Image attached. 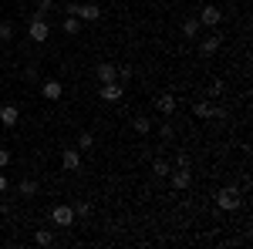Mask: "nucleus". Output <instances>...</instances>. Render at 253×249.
<instances>
[{
	"mask_svg": "<svg viewBox=\"0 0 253 249\" xmlns=\"http://www.w3.org/2000/svg\"><path fill=\"white\" fill-rule=\"evenodd\" d=\"M0 192H7V175L0 172Z\"/></svg>",
	"mask_w": 253,
	"mask_h": 249,
	"instance_id": "c85d7f7f",
	"label": "nucleus"
},
{
	"mask_svg": "<svg viewBox=\"0 0 253 249\" xmlns=\"http://www.w3.org/2000/svg\"><path fill=\"white\" fill-rule=\"evenodd\" d=\"M216 206H219V209H240V192L236 189H223L219 192V195H216Z\"/></svg>",
	"mask_w": 253,
	"mask_h": 249,
	"instance_id": "f03ea898",
	"label": "nucleus"
},
{
	"mask_svg": "<svg viewBox=\"0 0 253 249\" xmlns=\"http://www.w3.org/2000/svg\"><path fill=\"white\" fill-rule=\"evenodd\" d=\"M118 77H122V81H128V77H132V68H128V64H122V68H118Z\"/></svg>",
	"mask_w": 253,
	"mask_h": 249,
	"instance_id": "a878e982",
	"label": "nucleus"
},
{
	"mask_svg": "<svg viewBox=\"0 0 253 249\" xmlns=\"http://www.w3.org/2000/svg\"><path fill=\"white\" fill-rule=\"evenodd\" d=\"M78 31H81V20L75 17V14H68V17H64V34H71V37H75Z\"/></svg>",
	"mask_w": 253,
	"mask_h": 249,
	"instance_id": "2eb2a0df",
	"label": "nucleus"
},
{
	"mask_svg": "<svg viewBox=\"0 0 253 249\" xmlns=\"http://www.w3.org/2000/svg\"><path fill=\"white\" fill-rule=\"evenodd\" d=\"M193 111H196V118H213V108H210L206 101H196V105H193Z\"/></svg>",
	"mask_w": 253,
	"mask_h": 249,
	"instance_id": "f3484780",
	"label": "nucleus"
},
{
	"mask_svg": "<svg viewBox=\"0 0 253 249\" xmlns=\"http://www.w3.org/2000/svg\"><path fill=\"white\" fill-rule=\"evenodd\" d=\"M27 37L34 40V44H44V40L51 37V27L44 24V17H34V20H31V27H27Z\"/></svg>",
	"mask_w": 253,
	"mask_h": 249,
	"instance_id": "f257e3e1",
	"label": "nucleus"
},
{
	"mask_svg": "<svg viewBox=\"0 0 253 249\" xmlns=\"http://www.w3.org/2000/svg\"><path fill=\"white\" fill-rule=\"evenodd\" d=\"M61 165H64L68 172H78V169H81V155H78V148H68V152L61 155Z\"/></svg>",
	"mask_w": 253,
	"mask_h": 249,
	"instance_id": "6e6552de",
	"label": "nucleus"
},
{
	"mask_svg": "<svg viewBox=\"0 0 253 249\" xmlns=\"http://www.w3.org/2000/svg\"><path fill=\"white\" fill-rule=\"evenodd\" d=\"M199 34V20H186L182 24V37H196Z\"/></svg>",
	"mask_w": 253,
	"mask_h": 249,
	"instance_id": "6ab92c4d",
	"label": "nucleus"
},
{
	"mask_svg": "<svg viewBox=\"0 0 253 249\" xmlns=\"http://www.w3.org/2000/svg\"><path fill=\"white\" fill-rule=\"evenodd\" d=\"M152 172H156V175H169V162L156 158V162H152Z\"/></svg>",
	"mask_w": 253,
	"mask_h": 249,
	"instance_id": "aec40b11",
	"label": "nucleus"
},
{
	"mask_svg": "<svg viewBox=\"0 0 253 249\" xmlns=\"http://www.w3.org/2000/svg\"><path fill=\"white\" fill-rule=\"evenodd\" d=\"M17 121H20V111L14 105H3V108H0V125H3V128H17Z\"/></svg>",
	"mask_w": 253,
	"mask_h": 249,
	"instance_id": "39448f33",
	"label": "nucleus"
},
{
	"mask_svg": "<svg viewBox=\"0 0 253 249\" xmlns=\"http://www.w3.org/2000/svg\"><path fill=\"white\" fill-rule=\"evenodd\" d=\"M132 125H135V132H138V135H149V132H152V121H149L145 115H138Z\"/></svg>",
	"mask_w": 253,
	"mask_h": 249,
	"instance_id": "dca6fc26",
	"label": "nucleus"
},
{
	"mask_svg": "<svg viewBox=\"0 0 253 249\" xmlns=\"http://www.w3.org/2000/svg\"><path fill=\"white\" fill-rule=\"evenodd\" d=\"M88 212H91V206H88V202H81L78 209H75V215H88Z\"/></svg>",
	"mask_w": 253,
	"mask_h": 249,
	"instance_id": "cd10ccee",
	"label": "nucleus"
},
{
	"mask_svg": "<svg viewBox=\"0 0 253 249\" xmlns=\"http://www.w3.org/2000/svg\"><path fill=\"white\" fill-rule=\"evenodd\" d=\"M206 95H210V98H219V95H223V81H213V84H210V91H206Z\"/></svg>",
	"mask_w": 253,
	"mask_h": 249,
	"instance_id": "5701e85b",
	"label": "nucleus"
},
{
	"mask_svg": "<svg viewBox=\"0 0 253 249\" xmlns=\"http://www.w3.org/2000/svg\"><path fill=\"white\" fill-rule=\"evenodd\" d=\"M118 77V68L115 64H98V81L105 84V81H115Z\"/></svg>",
	"mask_w": 253,
	"mask_h": 249,
	"instance_id": "f8f14e48",
	"label": "nucleus"
},
{
	"mask_svg": "<svg viewBox=\"0 0 253 249\" xmlns=\"http://www.w3.org/2000/svg\"><path fill=\"white\" fill-rule=\"evenodd\" d=\"M41 91H44V98H47V101H58L64 88H61L58 81H44V84H41Z\"/></svg>",
	"mask_w": 253,
	"mask_h": 249,
	"instance_id": "9b49d317",
	"label": "nucleus"
},
{
	"mask_svg": "<svg viewBox=\"0 0 253 249\" xmlns=\"http://www.w3.org/2000/svg\"><path fill=\"white\" fill-rule=\"evenodd\" d=\"M34 239H38L41 246H51V232H47V229H41L38 236H34Z\"/></svg>",
	"mask_w": 253,
	"mask_h": 249,
	"instance_id": "b1692460",
	"label": "nucleus"
},
{
	"mask_svg": "<svg viewBox=\"0 0 253 249\" xmlns=\"http://www.w3.org/2000/svg\"><path fill=\"white\" fill-rule=\"evenodd\" d=\"M159 135H162V138L169 142V138H172V125H162V128H159Z\"/></svg>",
	"mask_w": 253,
	"mask_h": 249,
	"instance_id": "bb28decb",
	"label": "nucleus"
},
{
	"mask_svg": "<svg viewBox=\"0 0 253 249\" xmlns=\"http://www.w3.org/2000/svg\"><path fill=\"white\" fill-rule=\"evenodd\" d=\"M216 47H219V37H206V40H199V54L206 58V54H216Z\"/></svg>",
	"mask_w": 253,
	"mask_h": 249,
	"instance_id": "4468645a",
	"label": "nucleus"
},
{
	"mask_svg": "<svg viewBox=\"0 0 253 249\" xmlns=\"http://www.w3.org/2000/svg\"><path fill=\"white\" fill-rule=\"evenodd\" d=\"M91 145H95V135H91V132H81L78 135V148H81V152H88Z\"/></svg>",
	"mask_w": 253,
	"mask_h": 249,
	"instance_id": "a211bd4d",
	"label": "nucleus"
},
{
	"mask_svg": "<svg viewBox=\"0 0 253 249\" xmlns=\"http://www.w3.org/2000/svg\"><path fill=\"white\" fill-rule=\"evenodd\" d=\"M98 95L105 98V101H118V98H122V84H115V81H105Z\"/></svg>",
	"mask_w": 253,
	"mask_h": 249,
	"instance_id": "1a4fd4ad",
	"label": "nucleus"
},
{
	"mask_svg": "<svg viewBox=\"0 0 253 249\" xmlns=\"http://www.w3.org/2000/svg\"><path fill=\"white\" fill-rule=\"evenodd\" d=\"M14 37V24H0V40H10Z\"/></svg>",
	"mask_w": 253,
	"mask_h": 249,
	"instance_id": "4be33fe9",
	"label": "nucleus"
},
{
	"mask_svg": "<svg viewBox=\"0 0 253 249\" xmlns=\"http://www.w3.org/2000/svg\"><path fill=\"white\" fill-rule=\"evenodd\" d=\"M156 108L162 111V115H172V111H175V95H169V91H166V95H159Z\"/></svg>",
	"mask_w": 253,
	"mask_h": 249,
	"instance_id": "9d476101",
	"label": "nucleus"
},
{
	"mask_svg": "<svg viewBox=\"0 0 253 249\" xmlns=\"http://www.w3.org/2000/svg\"><path fill=\"white\" fill-rule=\"evenodd\" d=\"M219 20H223V10L219 7H203L199 10V27H216Z\"/></svg>",
	"mask_w": 253,
	"mask_h": 249,
	"instance_id": "20e7f679",
	"label": "nucleus"
},
{
	"mask_svg": "<svg viewBox=\"0 0 253 249\" xmlns=\"http://www.w3.org/2000/svg\"><path fill=\"white\" fill-rule=\"evenodd\" d=\"M189 182H193V172H189V165H179L172 172V185L175 189H189Z\"/></svg>",
	"mask_w": 253,
	"mask_h": 249,
	"instance_id": "0eeeda50",
	"label": "nucleus"
},
{
	"mask_svg": "<svg viewBox=\"0 0 253 249\" xmlns=\"http://www.w3.org/2000/svg\"><path fill=\"white\" fill-rule=\"evenodd\" d=\"M17 192L24 195V199H31V195H38V182H34V178H24V182L17 185Z\"/></svg>",
	"mask_w": 253,
	"mask_h": 249,
	"instance_id": "ddd939ff",
	"label": "nucleus"
},
{
	"mask_svg": "<svg viewBox=\"0 0 253 249\" xmlns=\"http://www.w3.org/2000/svg\"><path fill=\"white\" fill-rule=\"evenodd\" d=\"M75 17H78V20H98V17H101V10H98L95 3H75Z\"/></svg>",
	"mask_w": 253,
	"mask_h": 249,
	"instance_id": "423d86ee",
	"label": "nucleus"
},
{
	"mask_svg": "<svg viewBox=\"0 0 253 249\" xmlns=\"http://www.w3.org/2000/svg\"><path fill=\"white\" fill-rule=\"evenodd\" d=\"M7 165H10V152H7V148H0V169H7Z\"/></svg>",
	"mask_w": 253,
	"mask_h": 249,
	"instance_id": "393cba45",
	"label": "nucleus"
},
{
	"mask_svg": "<svg viewBox=\"0 0 253 249\" xmlns=\"http://www.w3.org/2000/svg\"><path fill=\"white\" fill-rule=\"evenodd\" d=\"M51 219H54V226H64V229H68V226L75 222V209H71V206H54V209H51Z\"/></svg>",
	"mask_w": 253,
	"mask_h": 249,
	"instance_id": "7ed1b4c3",
	"label": "nucleus"
},
{
	"mask_svg": "<svg viewBox=\"0 0 253 249\" xmlns=\"http://www.w3.org/2000/svg\"><path fill=\"white\" fill-rule=\"evenodd\" d=\"M51 7H54V0H38V14H34V17H44Z\"/></svg>",
	"mask_w": 253,
	"mask_h": 249,
	"instance_id": "412c9836",
	"label": "nucleus"
}]
</instances>
